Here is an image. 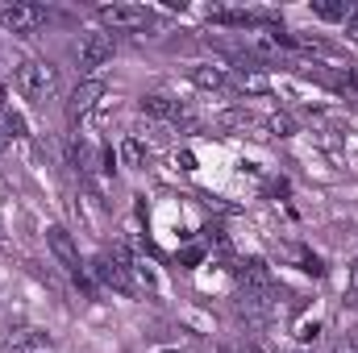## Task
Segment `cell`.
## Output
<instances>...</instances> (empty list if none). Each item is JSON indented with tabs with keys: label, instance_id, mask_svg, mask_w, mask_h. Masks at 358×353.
Masks as SVG:
<instances>
[{
	"label": "cell",
	"instance_id": "6da1fadb",
	"mask_svg": "<svg viewBox=\"0 0 358 353\" xmlns=\"http://www.w3.org/2000/svg\"><path fill=\"white\" fill-rule=\"evenodd\" d=\"M17 88L25 91L34 104H46V100H55V96H59V71H55L50 63L25 59V63L17 67Z\"/></svg>",
	"mask_w": 358,
	"mask_h": 353
},
{
	"label": "cell",
	"instance_id": "7a4b0ae2",
	"mask_svg": "<svg viewBox=\"0 0 358 353\" xmlns=\"http://www.w3.org/2000/svg\"><path fill=\"white\" fill-rule=\"evenodd\" d=\"M0 25L4 29H13V33H34V29H42L46 25V8L42 4H25V0H4L0 4Z\"/></svg>",
	"mask_w": 358,
	"mask_h": 353
},
{
	"label": "cell",
	"instance_id": "3957f363",
	"mask_svg": "<svg viewBox=\"0 0 358 353\" xmlns=\"http://www.w3.org/2000/svg\"><path fill=\"white\" fill-rule=\"evenodd\" d=\"M96 17L108 25V29H146L155 21V13L146 4H100Z\"/></svg>",
	"mask_w": 358,
	"mask_h": 353
},
{
	"label": "cell",
	"instance_id": "277c9868",
	"mask_svg": "<svg viewBox=\"0 0 358 353\" xmlns=\"http://www.w3.org/2000/svg\"><path fill=\"white\" fill-rule=\"evenodd\" d=\"M113 50H117V46H113V38H108V33H84V38L76 42L80 71H88V75H92V71H100V67L113 59Z\"/></svg>",
	"mask_w": 358,
	"mask_h": 353
},
{
	"label": "cell",
	"instance_id": "5b68a950",
	"mask_svg": "<svg viewBox=\"0 0 358 353\" xmlns=\"http://www.w3.org/2000/svg\"><path fill=\"white\" fill-rule=\"evenodd\" d=\"M46 241H50V254L76 274V283H84V266H80V250H76L71 233H67L63 225H50V229H46Z\"/></svg>",
	"mask_w": 358,
	"mask_h": 353
},
{
	"label": "cell",
	"instance_id": "8992f818",
	"mask_svg": "<svg viewBox=\"0 0 358 353\" xmlns=\"http://www.w3.org/2000/svg\"><path fill=\"white\" fill-rule=\"evenodd\" d=\"M100 96H104V84H100V80H84L80 88L71 91V100H67V117H71V121H80V117L88 112Z\"/></svg>",
	"mask_w": 358,
	"mask_h": 353
},
{
	"label": "cell",
	"instance_id": "52a82bcc",
	"mask_svg": "<svg viewBox=\"0 0 358 353\" xmlns=\"http://www.w3.org/2000/svg\"><path fill=\"white\" fill-rule=\"evenodd\" d=\"M142 112L146 117H159V121H179L183 117V104L171 96H142Z\"/></svg>",
	"mask_w": 358,
	"mask_h": 353
},
{
	"label": "cell",
	"instance_id": "ba28073f",
	"mask_svg": "<svg viewBox=\"0 0 358 353\" xmlns=\"http://www.w3.org/2000/svg\"><path fill=\"white\" fill-rule=\"evenodd\" d=\"M96 278L100 283H108V287H117V291H129V270L117 262V258H96Z\"/></svg>",
	"mask_w": 358,
	"mask_h": 353
},
{
	"label": "cell",
	"instance_id": "9c48e42d",
	"mask_svg": "<svg viewBox=\"0 0 358 353\" xmlns=\"http://www.w3.org/2000/svg\"><path fill=\"white\" fill-rule=\"evenodd\" d=\"M50 337L46 333H38V329H17L13 337H4V350H42Z\"/></svg>",
	"mask_w": 358,
	"mask_h": 353
},
{
	"label": "cell",
	"instance_id": "30bf717a",
	"mask_svg": "<svg viewBox=\"0 0 358 353\" xmlns=\"http://www.w3.org/2000/svg\"><path fill=\"white\" fill-rule=\"evenodd\" d=\"M313 13L325 17V21H346L350 4H346V0H313Z\"/></svg>",
	"mask_w": 358,
	"mask_h": 353
},
{
	"label": "cell",
	"instance_id": "8fae6325",
	"mask_svg": "<svg viewBox=\"0 0 358 353\" xmlns=\"http://www.w3.org/2000/svg\"><path fill=\"white\" fill-rule=\"evenodd\" d=\"M263 129H267V137H292V133H296V121H292L287 112H275V117L263 121Z\"/></svg>",
	"mask_w": 358,
	"mask_h": 353
},
{
	"label": "cell",
	"instance_id": "7c38bea8",
	"mask_svg": "<svg viewBox=\"0 0 358 353\" xmlns=\"http://www.w3.org/2000/svg\"><path fill=\"white\" fill-rule=\"evenodd\" d=\"M192 80H196V84H200V88H225V71H217V67H196V71H192Z\"/></svg>",
	"mask_w": 358,
	"mask_h": 353
},
{
	"label": "cell",
	"instance_id": "4fadbf2b",
	"mask_svg": "<svg viewBox=\"0 0 358 353\" xmlns=\"http://www.w3.org/2000/svg\"><path fill=\"white\" fill-rule=\"evenodd\" d=\"M121 158H125L129 167H142V158H146V154H142V142H138V137H129V142L121 146Z\"/></svg>",
	"mask_w": 358,
	"mask_h": 353
},
{
	"label": "cell",
	"instance_id": "5bb4252c",
	"mask_svg": "<svg viewBox=\"0 0 358 353\" xmlns=\"http://www.w3.org/2000/svg\"><path fill=\"white\" fill-rule=\"evenodd\" d=\"M221 125H229V129L250 125V112H246V108H229V112H221Z\"/></svg>",
	"mask_w": 358,
	"mask_h": 353
},
{
	"label": "cell",
	"instance_id": "9a60e30c",
	"mask_svg": "<svg viewBox=\"0 0 358 353\" xmlns=\"http://www.w3.org/2000/svg\"><path fill=\"white\" fill-rule=\"evenodd\" d=\"M317 333H321V324H317V320H304L296 337H300V341H317Z\"/></svg>",
	"mask_w": 358,
	"mask_h": 353
},
{
	"label": "cell",
	"instance_id": "2e32d148",
	"mask_svg": "<svg viewBox=\"0 0 358 353\" xmlns=\"http://www.w3.org/2000/svg\"><path fill=\"white\" fill-rule=\"evenodd\" d=\"M242 88L246 91H267V80H263V75H242Z\"/></svg>",
	"mask_w": 358,
	"mask_h": 353
},
{
	"label": "cell",
	"instance_id": "e0dca14e",
	"mask_svg": "<svg viewBox=\"0 0 358 353\" xmlns=\"http://www.w3.org/2000/svg\"><path fill=\"white\" fill-rule=\"evenodd\" d=\"M4 125H8L13 133H25V117H21V112H4Z\"/></svg>",
	"mask_w": 358,
	"mask_h": 353
},
{
	"label": "cell",
	"instance_id": "ac0fdd59",
	"mask_svg": "<svg viewBox=\"0 0 358 353\" xmlns=\"http://www.w3.org/2000/svg\"><path fill=\"white\" fill-rule=\"evenodd\" d=\"M346 33L358 42V4H350V13H346Z\"/></svg>",
	"mask_w": 358,
	"mask_h": 353
},
{
	"label": "cell",
	"instance_id": "d6986e66",
	"mask_svg": "<svg viewBox=\"0 0 358 353\" xmlns=\"http://www.w3.org/2000/svg\"><path fill=\"white\" fill-rule=\"evenodd\" d=\"M342 88H355L358 91V71H346V75H342Z\"/></svg>",
	"mask_w": 358,
	"mask_h": 353
},
{
	"label": "cell",
	"instance_id": "ffe728a7",
	"mask_svg": "<svg viewBox=\"0 0 358 353\" xmlns=\"http://www.w3.org/2000/svg\"><path fill=\"white\" fill-rule=\"evenodd\" d=\"M200 262V250H183V266H196Z\"/></svg>",
	"mask_w": 358,
	"mask_h": 353
},
{
	"label": "cell",
	"instance_id": "44dd1931",
	"mask_svg": "<svg viewBox=\"0 0 358 353\" xmlns=\"http://www.w3.org/2000/svg\"><path fill=\"white\" fill-rule=\"evenodd\" d=\"M338 353H358V345H355V341H342V345H338Z\"/></svg>",
	"mask_w": 358,
	"mask_h": 353
},
{
	"label": "cell",
	"instance_id": "7402d4cb",
	"mask_svg": "<svg viewBox=\"0 0 358 353\" xmlns=\"http://www.w3.org/2000/svg\"><path fill=\"white\" fill-rule=\"evenodd\" d=\"M234 353H259V350L255 345H242V350H234Z\"/></svg>",
	"mask_w": 358,
	"mask_h": 353
},
{
	"label": "cell",
	"instance_id": "603a6c76",
	"mask_svg": "<svg viewBox=\"0 0 358 353\" xmlns=\"http://www.w3.org/2000/svg\"><path fill=\"white\" fill-rule=\"evenodd\" d=\"M213 353H234V350H225V345H217V350H213Z\"/></svg>",
	"mask_w": 358,
	"mask_h": 353
},
{
	"label": "cell",
	"instance_id": "cb8c5ba5",
	"mask_svg": "<svg viewBox=\"0 0 358 353\" xmlns=\"http://www.w3.org/2000/svg\"><path fill=\"white\" fill-rule=\"evenodd\" d=\"M355 278H358V262H355Z\"/></svg>",
	"mask_w": 358,
	"mask_h": 353
},
{
	"label": "cell",
	"instance_id": "d4e9b609",
	"mask_svg": "<svg viewBox=\"0 0 358 353\" xmlns=\"http://www.w3.org/2000/svg\"><path fill=\"white\" fill-rule=\"evenodd\" d=\"M163 353H176V350H163Z\"/></svg>",
	"mask_w": 358,
	"mask_h": 353
}]
</instances>
